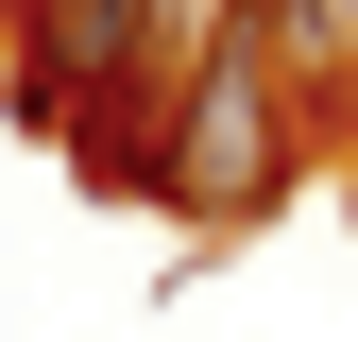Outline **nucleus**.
<instances>
[{"label":"nucleus","mask_w":358,"mask_h":342,"mask_svg":"<svg viewBox=\"0 0 358 342\" xmlns=\"http://www.w3.org/2000/svg\"><path fill=\"white\" fill-rule=\"evenodd\" d=\"M290 154H307V120H290V86L273 52H256V0H239V34L171 86V120H154V205H188V223H256V205L290 189Z\"/></svg>","instance_id":"f257e3e1"},{"label":"nucleus","mask_w":358,"mask_h":342,"mask_svg":"<svg viewBox=\"0 0 358 342\" xmlns=\"http://www.w3.org/2000/svg\"><path fill=\"white\" fill-rule=\"evenodd\" d=\"M256 52H273V86H290L307 137L358 120V0H256Z\"/></svg>","instance_id":"f03ea898"}]
</instances>
